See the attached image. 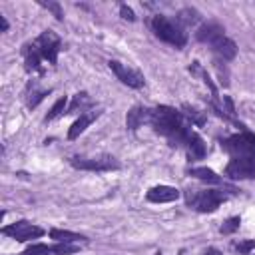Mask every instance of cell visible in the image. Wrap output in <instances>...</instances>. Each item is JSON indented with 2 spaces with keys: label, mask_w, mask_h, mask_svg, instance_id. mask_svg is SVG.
<instances>
[{
  "label": "cell",
  "mask_w": 255,
  "mask_h": 255,
  "mask_svg": "<svg viewBox=\"0 0 255 255\" xmlns=\"http://www.w3.org/2000/svg\"><path fill=\"white\" fill-rule=\"evenodd\" d=\"M149 124L153 126V129L167 137V141L171 145H185L187 135L191 133V128L185 120V116L169 106H157L151 110V118Z\"/></svg>",
  "instance_id": "obj_1"
},
{
  "label": "cell",
  "mask_w": 255,
  "mask_h": 255,
  "mask_svg": "<svg viewBox=\"0 0 255 255\" xmlns=\"http://www.w3.org/2000/svg\"><path fill=\"white\" fill-rule=\"evenodd\" d=\"M151 30L159 40H163V42H167L175 48H183L185 42H187V34L183 30V26L177 22V18L173 20V18L157 14L151 20Z\"/></svg>",
  "instance_id": "obj_2"
},
{
  "label": "cell",
  "mask_w": 255,
  "mask_h": 255,
  "mask_svg": "<svg viewBox=\"0 0 255 255\" xmlns=\"http://www.w3.org/2000/svg\"><path fill=\"white\" fill-rule=\"evenodd\" d=\"M227 199V195L221 189H203V191H193L187 193V203L201 211V213H211L215 211L223 201Z\"/></svg>",
  "instance_id": "obj_3"
},
{
  "label": "cell",
  "mask_w": 255,
  "mask_h": 255,
  "mask_svg": "<svg viewBox=\"0 0 255 255\" xmlns=\"http://www.w3.org/2000/svg\"><path fill=\"white\" fill-rule=\"evenodd\" d=\"M221 145L233 157H251V159H255V133H249V131L235 133L231 137L221 139Z\"/></svg>",
  "instance_id": "obj_4"
},
{
  "label": "cell",
  "mask_w": 255,
  "mask_h": 255,
  "mask_svg": "<svg viewBox=\"0 0 255 255\" xmlns=\"http://www.w3.org/2000/svg\"><path fill=\"white\" fill-rule=\"evenodd\" d=\"M2 233H4V235H10V237L16 239V241H30V239L42 237V235H44V229L38 227V225H34V223H30V221L20 219V221H16V223H10V225L2 227Z\"/></svg>",
  "instance_id": "obj_5"
},
{
  "label": "cell",
  "mask_w": 255,
  "mask_h": 255,
  "mask_svg": "<svg viewBox=\"0 0 255 255\" xmlns=\"http://www.w3.org/2000/svg\"><path fill=\"white\" fill-rule=\"evenodd\" d=\"M36 46H38L42 58L48 60L52 66H56V62H58V52H60V46H62L60 38H58L54 32L46 30V32H42V34L36 38Z\"/></svg>",
  "instance_id": "obj_6"
},
{
  "label": "cell",
  "mask_w": 255,
  "mask_h": 255,
  "mask_svg": "<svg viewBox=\"0 0 255 255\" xmlns=\"http://www.w3.org/2000/svg\"><path fill=\"white\" fill-rule=\"evenodd\" d=\"M70 163L78 169H86V171H110V169H118L120 163L118 159L106 155V157H72Z\"/></svg>",
  "instance_id": "obj_7"
},
{
  "label": "cell",
  "mask_w": 255,
  "mask_h": 255,
  "mask_svg": "<svg viewBox=\"0 0 255 255\" xmlns=\"http://www.w3.org/2000/svg\"><path fill=\"white\" fill-rule=\"evenodd\" d=\"M231 179H255V159L251 157H231L225 167Z\"/></svg>",
  "instance_id": "obj_8"
},
{
  "label": "cell",
  "mask_w": 255,
  "mask_h": 255,
  "mask_svg": "<svg viewBox=\"0 0 255 255\" xmlns=\"http://www.w3.org/2000/svg\"><path fill=\"white\" fill-rule=\"evenodd\" d=\"M110 70L116 74V78L122 84L129 86V88H141L143 86V76L137 70H133V68H129L118 60H110Z\"/></svg>",
  "instance_id": "obj_9"
},
{
  "label": "cell",
  "mask_w": 255,
  "mask_h": 255,
  "mask_svg": "<svg viewBox=\"0 0 255 255\" xmlns=\"http://www.w3.org/2000/svg\"><path fill=\"white\" fill-rule=\"evenodd\" d=\"M223 36H225V28L219 22H215V20H209V22L201 24L197 28V32H195V38L199 42H207V44H213V42H217Z\"/></svg>",
  "instance_id": "obj_10"
},
{
  "label": "cell",
  "mask_w": 255,
  "mask_h": 255,
  "mask_svg": "<svg viewBox=\"0 0 255 255\" xmlns=\"http://www.w3.org/2000/svg\"><path fill=\"white\" fill-rule=\"evenodd\" d=\"M177 197H179V189L171 185H155V187H149L145 193V199L151 203H169V201H175Z\"/></svg>",
  "instance_id": "obj_11"
},
{
  "label": "cell",
  "mask_w": 255,
  "mask_h": 255,
  "mask_svg": "<svg viewBox=\"0 0 255 255\" xmlns=\"http://www.w3.org/2000/svg\"><path fill=\"white\" fill-rule=\"evenodd\" d=\"M149 118H151V110L149 108H145V106H133L128 112V116H126V126L129 129H137L141 124L149 122Z\"/></svg>",
  "instance_id": "obj_12"
},
{
  "label": "cell",
  "mask_w": 255,
  "mask_h": 255,
  "mask_svg": "<svg viewBox=\"0 0 255 255\" xmlns=\"http://www.w3.org/2000/svg\"><path fill=\"white\" fill-rule=\"evenodd\" d=\"M211 48H213V52H215L221 60H233V58L237 56V46H235V42H233L231 38H227V36H223V38H219L217 42H213Z\"/></svg>",
  "instance_id": "obj_13"
},
{
  "label": "cell",
  "mask_w": 255,
  "mask_h": 255,
  "mask_svg": "<svg viewBox=\"0 0 255 255\" xmlns=\"http://www.w3.org/2000/svg\"><path fill=\"white\" fill-rule=\"evenodd\" d=\"M185 149H187V155L191 159H201L205 155V143H203V139L193 129H191V133L185 139Z\"/></svg>",
  "instance_id": "obj_14"
},
{
  "label": "cell",
  "mask_w": 255,
  "mask_h": 255,
  "mask_svg": "<svg viewBox=\"0 0 255 255\" xmlns=\"http://www.w3.org/2000/svg\"><path fill=\"white\" fill-rule=\"evenodd\" d=\"M98 118V112H90V114H82L72 126H70V129H68V139H76L94 120Z\"/></svg>",
  "instance_id": "obj_15"
},
{
  "label": "cell",
  "mask_w": 255,
  "mask_h": 255,
  "mask_svg": "<svg viewBox=\"0 0 255 255\" xmlns=\"http://www.w3.org/2000/svg\"><path fill=\"white\" fill-rule=\"evenodd\" d=\"M24 58H26V70L28 72L40 70V62L44 60L42 54H40V50H38V46H36V42L24 46Z\"/></svg>",
  "instance_id": "obj_16"
},
{
  "label": "cell",
  "mask_w": 255,
  "mask_h": 255,
  "mask_svg": "<svg viewBox=\"0 0 255 255\" xmlns=\"http://www.w3.org/2000/svg\"><path fill=\"white\" fill-rule=\"evenodd\" d=\"M50 237L56 239L58 243H74V241H82V239H86L84 235L74 233V231H68V229H50Z\"/></svg>",
  "instance_id": "obj_17"
},
{
  "label": "cell",
  "mask_w": 255,
  "mask_h": 255,
  "mask_svg": "<svg viewBox=\"0 0 255 255\" xmlns=\"http://www.w3.org/2000/svg\"><path fill=\"white\" fill-rule=\"evenodd\" d=\"M189 175H193V177H197L201 181H207V183H221V177L209 167H191Z\"/></svg>",
  "instance_id": "obj_18"
},
{
  "label": "cell",
  "mask_w": 255,
  "mask_h": 255,
  "mask_svg": "<svg viewBox=\"0 0 255 255\" xmlns=\"http://www.w3.org/2000/svg\"><path fill=\"white\" fill-rule=\"evenodd\" d=\"M66 110H68V98H66V96H62V98H58V100H56V104L50 108V112L46 114L44 122H52V120L60 118V116H62Z\"/></svg>",
  "instance_id": "obj_19"
},
{
  "label": "cell",
  "mask_w": 255,
  "mask_h": 255,
  "mask_svg": "<svg viewBox=\"0 0 255 255\" xmlns=\"http://www.w3.org/2000/svg\"><path fill=\"white\" fill-rule=\"evenodd\" d=\"M90 104H92L90 96H88L86 92H80V94H76V96H74V100H72L70 108L66 110V114H70V112H78V108H80V110H84V108H86V106H90Z\"/></svg>",
  "instance_id": "obj_20"
},
{
  "label": "cell",
  "mask_w": 255,
  "mask_h": 255,
  "mask_svg": "<svg viewBox=\"0 0 255 255\" xmlns=\"http://www.w3.org/2000/svg\"><path fill=\"white\" fill-rule=\"evenodd\" d=\"M199 20V12L193 10V8H183L179 14H177V22L183 26V24H195Z\"/></svg>",
  "instance_id": "obj_21"
},
{
  "label": "cell",
  "mask_w": 255,
  "mask_h": 255,
  "mask_svg": "<svg viewBox=\"0 0 255 255\" xmlns=\"http://www.w3.org/2000/svg\"><path fill=\"white\" fill-rule=\"evenodd\" d=\"M50 253H54L50 245H46V243H34L30 247H26L20 255H50Z\"/></svg>",
  "instance_id": "obj_22"
},
{
  "label": "cell",
  "mask_w": 255,
  "mask_h": 255,
  "mask_svg": "<svg viewBox=\"0 0 255 255\" xmlns=\"http://www.w3.org/2000/svg\"><path fill=\"white\" fill-rule=\"evenodd\" d=\"M183 110H185V120H189L191 124H195V126H203L205 124V118L197 112V110H193V108H189V106H183Z\"/></svg>",
  "instance_id": "obj_23"
},
{
  "label": "cell",
  "mask_w": 255,
  "mask_h": 255,
  "mask_svg": "<svg viewBox=\"0 0 255 255\" xmlns=\"http://www.w3.org/2000/svg\"><path fill=\"white\" fill-rule=\"evenodd\" d=\"M233 249L239 251L241 255H247L251 251H255V239H243V241H235L233 243Z\"/></svg>",
  "instance_id": "obj_24"
},
{
  "label": "cell",
  "mask_w": 255,
  "mask_h": 255,
  "mask_svg": "<svg viewBox=\"0 0 255 255\" xmlns=\"http://www.w3.org/2000/svg\"><path fill=\"white\" fill-rule=\"evenodd\" d=\"M38 4L44 6L46 10H50V12L56 16V20H64V12H62V6H60L58 2H44V0H40Z\"/></svg>",
  "instance_id": "obj_25"
},
{
  "label": "cell",
  "mask_w": 255,
  "mask_h": 255,
  "mask_svg": "<svg viewBox=\"0 0 255 255\" xmlns=\"http://www.w3.org/2000/svg\"><path fill=\"white\" fill-rule=\"evenodd\" d=\"M52 251L56 255H70V253H76L78 247L72 243H56V245H52Z\"/></svg>",
  "instance_id": "obj_26"
},
{
  "label": "cell",
  "mask_w": 255,
  "mask_h": 255,
  "mask_svg": "<svg viewBox=\"0 0 255 255\" xmlns=\"http://www.w3.org/2000/svg\"><path fill=\"white\" fill-rule=\"evenodd\" d=\"M239 223H241V219H239V217H229V219L221 225V229H219V231H221L223 235H229V233H233L235 229H239Z\"/></svg>",
  "instance_id": "obj_27"
},
{
  "label": "cell",
  "mask_w": 255,
  "mask_h": 255,
  "mask_svg": "<svg viewBox=\"0 0 255 255\" xmlns=\"http://www.w3.org/2000/svg\"><path fill=\"white\" fill-rule=\"evenodd\" d=\"M48 94H50V90H48V92H46V90H42V92H34V94L30 96V100H28V108H36Z\"/></svg>",
  "instance_id": "obj_28"
},
{
  "label": "cell",
  "mask_w": 255,
  "mask_h": 255,
  "mask_svg": "<svg viewBox=\"0 0 255 255\" xmlns=\"http://www.w3.org/2000/svg\"><path fill=\"white\" fill-rule=\"evenodd\" d=\"M120 14H122L124 20H129V22L135 20V14H133V10H131L128 4H122V6H120Z\"/></svg>",
  "instance_id": "obj_29"
},
{
  "label": "cell",
  "mask_w": 255,
  "mask_h": 255,
  "mask_svg": "<svg viewBox=\"0 0 255 255\" xmlns=\"http://www.w3.org/2000/svg\"><path fill=\"white\" fill-rule=\"evenodd\" d=\"M0 30H2V32L8 30V20H6V16H2V14H0Z\"/></svg>",
  "instance_id": "obj_30"
},
{
  "label": "cell",
  "mask_w": 255,
  "mask_h": 255,
  "mask_svg": "<svg viewBox=\"0 0 255 255\" xmlns=\"http://www.w3.org/2000/svg\"><path fill=\"white\" fill-rule=\"evenodd\" d=\"M203 255H223V253H221L219 249H215V247H209V249H207Z\"/></svg>",
  "instance_id": "obj_31"
}]
</instances>
